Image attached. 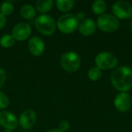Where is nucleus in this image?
I'll return each mask as SVG.
<instances>
[{"label":"nucleus","mask_w":132,"mask_h":132,"mask_svg":"<svg viewBox=\"0 0 132 132\" xmlns=\"http://www.w3.org/2000/svg\"><path fill=\"white\" fill-rule=\"evenodd\" d=\"M34 132H36V131H34Z\"/></svg>","instance_id":"obj_29"},{"label":"nucleus","mask_w":132,"mask_h":132,"mask_svg":"<svg viewBox=\"0 0 132 132\" xmlns=\"http://www.w3.org/2000/svg\"><path fill=\"white\" fill-rule=\"evenodd\" d=\"M97 26L103 32H113L120 28V22L118 19L113 15L103 14L98 17Z\"/></svg>","instance_id":"obj_5"},{"label":"nucleus","mask_w":132,"mask_h":132,"mask_svg":"<svg viewBox=\"0 0 132 132\" xmlns=\"http://www.w3.org/2000/svg\"><path fill=\"white\" fill-rule=\"evenodd\" d=\"M4 132H13L12 131H11V130H5V131H4Z\"/></svg>","instance_id":"obj_27"},{"label":"nucleus","mask_w":132,"mask_h":132,"mask_svg":"<svg viewBox=\"0 0 132 132\" xmlns=\"http://www.w3.org/2000/svg\"><path fill=\"white\" fill-rule=\"evenodd\" d=\"M74 3L75 2L73 0H58L56 2L57 9L61 12L70 11L73 8Z\"/></svg>","instance_id":"obj_17"},{"label":"nucleus","mask_w":132,"mask_h":132,"mask_svg":"<svg viewBox=\"0 0 132 132\" xmlns=\"http://www.w3.org/2000/svg\"><path fill=\"white\" fill-rule=\"evenodd\" d=\"M46 132H63L61 130H60L59 128H53V129H50L47 130Z\"/></svg>","instance_id":"obj_26"},{"label":"nucleus","mask_w":132,"mask_h":132,"mask_svg":"<svg viewBox=\"0 0 132 132\" xmlns=\"http://www.w3.org/2000/svg\"><path fill=\"white\" fill-rule=\"evenodd\" d=\"M15 39L11 34H5L0 38V45L5 48H9L13 46Z\"/></svg>","instance_id":"obj_18"},{"label":"nucleus","mask_w":132,"mask_h":132,"mask_svg":"<svg viewBox=\"0 0 132 132\" xmlns=\"http://www.w3.org/2000/svg\"><path fill=\"white\" fill-rule=\"evenodd\" d=\"M36 121V114L32 109L24 111L19 119V124L23 129L31 128Z\"/></svg>","instance_id":"obj_11"},{"label":"nucleus","mask_w":132,"mask_h":132,"mask_svg":"<svg viewBox=\"0 0 132 132\" xmlns=\"http://www.w3.org/2000/svg\"><path fill=\"white\" fill-rule=\"evenodd\" d=\"M0 11L3 15H9L13 12L14 6L10 2H4L0 6Z\"/></svg>","instance_id":"obj_19"},{"label":"nucleus","mask_w":132,"mask_h":132,"mask_svg":"<svg viewBox=\"0 0 132 132\" xmlns=\"http://www.w3.org/2000/svg\"><path fill=\"white\" fill-rule=\"evenodd\" d=\"M131 28H132V24H131Z\"/></svg>","instance_id":"obj_28"},{"label":"nucleus","mask_w":132,"mask_h":132,"mask_svg":"<svg viewBox=\"0 0 132 132\" xmlns=\"http://www.w3.org/2000/svg\"><path fill=\"white\" fill-rule=\"evenodd\" d=\"M6 79V73L5 70L2 68H0V88L3 86V84L5 82Z\"/></svg>","instance_id":"obj_23"},{"label":"nucleus","mask_w":132,"mask_h":132,"mask_svg":"<svg viewBox=\"0 0 132 132\" xmlns=\"http://www.w3.org/2000/svg\"><path fill=\"white\" fill-rule=\"evenodd\" d=\"M114 104L118 111L126 112L131 107V97L127 92H121L116 96L114 101Z\"/></svg>","instance_id":"obj_8"},{"label":"nucleus","mask_w":132,"mask_h":132,"mask_svg":"<svg viewBox=\"0 0 132 132\" xmlns=\"http://www.w3.org/2000/svg\"><path fill=\"white\" fill-rule=\"evenodd\" d=\"M32 29L29 24L26 22H19L16 24L12 31V35L15 40L23 41L31 35Z\"/></svg>","instance_id":"obj_9"},{"label":"nucleus","mask_w":132,"mask_h":132,"mask_svg":"<svg viewBox=\"0 0 132 132\" xmlns=\"http://www.w3.org/2000/svg\"><path fill=\"white\" fill-rule=\"evenodd\" d=\"M6 22V19H5V16L3 15L1 12H0V29H2Z\"/></svg>","instance_id":"obj_24"},{"label":"nucleus","mask_w":132,"mask_h":132,"mask_svg":"<svg viewBox=\"0 0 132 132\" xmlns=\"http://www.w3.org/2000/svg\"><path fill=\"white\" fill-rule=\"evenodd\" d=\"M76 17L78 20H84L85 19V13L83 12H79L77 15H76Z\"/></svg>","instance_id":"obj_25"},{"label":"nucleus","mask_w":132,"mask_h":132,"mask_svg":"<svg viewBox=\"0 0 132 132\" xmlns=\"http://www.w3.org/2000/svg\"><path fill=\"white\" fill-rule=\"evenodd\" d=\"M70 128V123L67 121H62L59 124V129L63 132L67 131Z\"/></svg>","instance_id":"obj_22"},{"label":"nucleus","mask_w":132,"mask_h":132,"mask_svg":"<svg viewBox=\"0 0 132 132\" xmlns=\"http://www.w3.org/2000/svg\"><path fill=\"white\" fill-rule=\"evenodd\" d=\"M9 100L8 96L5 93L0 91V109L2 110L6 108L9 106Z\"/></svg>","instance_id":"obj_21"},{"label":"nucleus","mask_w":132,"mask_h":132,"mask_svg":"<svg viewBox=\"0 0 132 132\" xmlns=\"http://www.w3.org/2000/svg\"><path fill=\"white\" fill-rule=\"evenodd\" d=\"M28 49L30 53L33 56H40L43 53L45 50L44 42L41 38L38 36H33L29 40Z\"/></svg>","instance_id":"obj_12"},{"label":"nucleus","mask_w":132,"mask_h":132,"mask_svg":"<svg viewBox=\"0 0 132 132\" xmlns=\"http://www.w3.org/2000/svg\"><path fill=\"white\" fill-rule=\"evenodd\" d=\"M36 29L42 34L50 36L54 33L56 24L54 19L47 14H42L37 16L34 22Z\"/></svg>","instance_id":"obj_2"},{"label":"nucleus","mask_w":132,"mask_h":132,"mask_svg":"<svg viewBox=\"0 0 132 132\" xmlns=\"http://www.w3.org/2000/svg\"><path fill=\"white\" fill-rule=\"evenodd\" d=\"M113 87L121 92H127L132 87V69L122 66L114 70L111 75Z\"/></svg>","instance_id":"obj_1"},{"label":"nucleus","mask_w":132,"mask_h":132,"mask_svg":"<svg viewBox=\"0 0 132 132\" xmlns=\"http://www.w3.org/2000/svg\"><path fill=\"white\" fill-rule=\"evenodd\" d=\"M107 9L106 2L103 0H96L92 4V10L94 14L101 15Z\"/></svg>","instance_id":"obj_16"},{"label":"nucleus","mask_w":132,"mask_h":132,"mask_svg":"<svg viewBox=\"0 0 132 132\" xmlns=\"http://www.w3.org/2000/svg\"><path fill=\"white\" fill-rule=\"evenodd\" d=\"M58 29L65 34H70L73 32L79 26V20L76 15L73 14H64L62 15L56 22Z\"/></svg>","instance_id":"obj_3"},{"label":"nucleus","mask_w":132,"mask_h":132,"mask_svg":"<svg viewBox=\"0 0 132 132\" xmlns=\"http://www.w3.org/2000/svg\"><path fill=\"white\" fill-rule=\"evenodd\" d=\"M60 65L62 68L67 72H75L79 69L80 66V58L79 55L75 52H66L61 56Z\"/></svg>","instance_id":"obj_4"},{"label":"nucleus","mask_w":132,"mask_h":132,"mask_svg":"<svg viewBox=\"0 0 132 132\" xmlns=\"http://www.w3.org/2000/svg\"><path fill=\"white\" fill-rule=\"evenodd\" d=\"M96 28L97 25L92 19H84L78 26L80 33L84 36H88L94 34L96 31Z\"/></svg>","instance_id":"obj_13"},{"label":"nucleus","mask_w":132,"mask_h":132,"mask_svg":"<svg viewBox=\"0 0 132 132\" xmlns=\"http://www.w3.org/2000/svg\"><path fill=\"white\" fill-rule=\"evenodd\" d=\"M102 76V72L101 70H100L97 67H93L90 69L88 71V77L92 80V81H96L98 80Z\"/></svg>","instance_id":"obj_20"},{"label":"nucleus","mask_w":132,"mask_h":132,"mask_svg":"<svg viewBox=\"0 0 132 132\" xmlns=\"http://www.w3.org/2000/svg\"><path fill=\"white\" fill-rule=\"evenodd\" d=\"M112 12L117 19H129L132 15V6L128 2L118 1L113 5Z\"/></svg>","instance_id":"obj_7"},{"label":"nucleus","mask_w":132,"mask_h":132,"mask_svg":"<svg viewBox=\"0 0 132 132\" xmlns=\"http://www.w3.org/2000/svg\"><path fill=\"white\" fill-rule=\"evenodd\" d=\"M54 5L53 0H38L36 2V9L40 13H45L50 11Z\"/></svg>","instance_id":"obj_14"},{"label":"nucleus","mask_w":132,"mask_h":132,"mask_svg":"<svg viewBox=\"0 0 132 132\" xmlns=\"http://www.w3.org/2000/svg\"><path fill=\"white\" fill-rule=\"evenodd\" d=\"M19 121L15 114L11 112L0 111V125L6 130H14L18 127Z\"/></svg>","instance_id":"obj_10"},{"label":"nucleus","mask_w":132,"mask_h":132,"mask_svg":"<svg viewBox=\"0 0 132 132\" xmlns=\"http://www.w3.org/2000/svg\"><path fill=\"white\" fill-rule=\"evenodd\" d=\"M20 15L22 18L26 19H32L36 15V9L29 4L23 5L20 9Z\"/></svg>","instance_id":"obj_15"},{"label":"nucleus","mask_w":132,"mask_h":132,"mask_svg":"<svg viewBox=\"0 0 132 132\" xmlns=\"http://www.w3.org/2000/svg\"><path fill=\"white\" fill-rule=\"evenodd\" d=\"M95 64L100 70H111L116 67L118 64V59L111 53L102 52L96 56Z\"/></svg>","instance_id":"obj_6"}]
</instances>
